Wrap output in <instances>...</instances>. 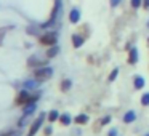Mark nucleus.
Segmentation results:
<instances>
[{
  "mask_svg": "<svg viewBox=\"0 0 149 136\" xmlns=\"http://www.w3.org/2000/svg\"><path fill=\"white\" fill-rule=\"evenodd\" d=\"M72 45H74V48H80L84 45V37L79 35V34H74L72 35Z\"/></svg>",
  "mask_w": 149,
  "mask_h": 136,
  "instance_id": "obj_7",
  "label": "nucleus"
},
{
  "mask_svg": "<svg viewBox=\"0 0 149 136\" xmlns=\"http://www.w3.org/2000/svg\"><path fill=\"white\" fill-rule=\"evenodd\" d=\"M143 7L144 10H149V0H143Z\"/></svg>",
  "mask_w": 149,
  "mask_h": 136,
  "instance_id": "obj_23",
  "label": "nucleus"
},
{
  "mask_svg": "<svg viewBox=\"0 0 149 136\" xmlns=\"http://www.w3.org/2000/svg\"><path fill=\"white\" fill-rule=\"evenodd\" d=\"M111 122V117H104L103 120H101V123H103V125H106V123H109Z\"/></svg>",
  "mask_w": 149,
  "mask_h": 136,
  "instance_id": "obj_24",
  "label": "nucleus"
},
{
  "mask_svg": "<svg viewBox=\"0 0 149 136\" xmlns=\"http://www.w3.org/2000/svg\"><path fill=\"white\" fill-rule=\"evenodd\" d=\"M130 5H132V8H139L143 7V0H130Z\"/></svg>",
  "mask_w": 149,
  "mask_h": 136,
  "instance_id": "obj_17",
  "label": "nucleus"
},
{
  "mask_svg": "<svg viewBox=\"0 0 149 136\" xmlns=\"http://www.w3.org/2000/svg\"><path fill=\"white\" fill-rule=\"evenodd\" d=\"M120 2H122V0H111V7H117Z\"/></svg>",
  "mask_w": 149,
  "mask_h": 136,
  "instance_id": "obj_22",
  "label": "nucleus"
},
{
  "mask_svg": "<svg viewBox=\"0 0 149 136\" xmlns=\"http://www.w3.org/2000/svg\"><path fill=\"white\" fill-rule=\"evenodd\" d=\"M148 42H149V39H148Z\"/></svg>",
  "mask_w": 149,
  "mask_h": 136,
  "instance_id": "obj_27",
  "label": "nucleus"
},
{
  "mask_svg": "<svg viewBox=\"0 0 149 136\" xmlns=\"http://www.w3.org/2000/svg\"><path fill=\"white\" fill-rule=\"evenodd\" d=\"M59 53V46L58 45H53V46H48V50H47V58H55L56 55Z\"/></svg>",
  "mask_w": 149,
  "mask_h": 136,
  "instance_id": "obj_9",
  "label": "nucleus"
},
{
  "mask_svg": "<svg viewBox=\"0 0 149 136\" xmlns=\"http://www.w3.org/2000/svg\"><path fill=\"white\" fill-rule=\"evenodd\" d=\"M148 136H149V135H148Z\"/></svg>",
  "mask_w": 149,
  "mask_h": 136,
  "instance_id": "obj_28",
  "label": "nucleus"
},
{
  "mask_svg": "<svg viewBox=\"0 0 149 136\" xmlns=\"http://www.w3.org/2000/svg\"><path fill=\"white\" fill-rule=\"evenodd\" d=\"M36 107H37V104L36 103H29V104H26V106H23V112H24V115H27L29 117L31 114L36 110Z\"/></svg>",
  "mask_w": 149,
  "mask_h": 136,
  "instance_id": "obj_8",
  "label": "nucleus"
},
{
  "mask_svg": "<svg viewBox=\"0 0 149 136\" xmlns=\"http://www.w3.org/2000/svg\"><path fill=\"white\" fill-rule=\"evenodd\" d=\"M55 120H59V112L53 109L48 112V122H55Z\"/></svg>",
  "mask_w": 149,
  "mask_h": 136,
  "instance_id": "obj_15",
  "label": "nucleus"
},
{
  "mask_svg": "<svg viewBox=\"0 0 149 136\" xmlns=\"http://www.w3.org/2000/svg\"><path fill=\"white\" fill-rule=\"evenodd\" d=\"M69 21H71L72 24H77L79 21H80V10L79 8H72L71 13H69Z\"/></svg>",
  "mask_w": 149,
  "mask_h": 136,
  "instance_id": "obj_6",
  "label": "nucleus"
},
{
  "mask_svg": "<svg viewBox=\"0 0 149 136\" xmlns=\"http://www.w3.org/2000/svg\"><path fill=\"white\" fill-rule=\"evenodd\" d=\"M74 122L79 123V125H84V123L88 122V115H85V114H80V115H77V117L74 119Z\"/></svg>",
  "mask_w": 149,
  "mask_h": 136,
  "instance_id": "obj_14",
  "label": "nucleus"
},
{
  "mask_svg": "<svg viewBox=\"0 0 149 136\" xmlns=\"http://www.w3.org/2000/svg\"><path fill=\"white\" fill-rule=\"evenodd\" d=\"M71 85H72V82L69 80V78L63 80V82H61V91H68L69 88H71Z\"/></svg>",
  "mask_w": 149,
  "mask_h": 136,
  "instance_id": "obj_16",
  "label": "nucleus"
},
{
  "mask_svg": "<svg viewBox=\"0 0 149 136\" xmlns=\"http://www.w3.org/2000/svg\"><path fill=\"white\" fill-rule=\"evenodd\" d=\"M56 42H58V34L56 32H45L39 37V43L45 46H53L56 45Z\"/></svg>",
  "mask_w": 149,
  "mask_h": 136,
  "instance_id": "obj_3",
  "label": "nucleus"
},
{
  "mask_svg": "<svg viewBox=\"0 0 149 136\" xmlns=\"http://www.w3.org/2000/svg\"><path fill=\"white\" fill-rule=\"evenodd\" d=\"M138 61V50L136 48H132L128 53V62L130 64H135V62Z\"/></svg>",
  "mask_w": 149,
  "mask_h": 136,
  "instance_id": "obj_10",
  "label": "nucleus"
},
{
  "mask_svg": "<svg viewBox=\"0 0 149 136\" xmlns=\"http://www.w3.org/2000/svg\"><path fill=\"white\" fill-rule=\"evenodd\" d=\"M117 74H119V69H114L112 72L109 74V82H112V80H116V77H117Z\"/></svg>",
  "mask_w": 149,
  "mask_h": 136,
  "instance_id": "obj_19",
  "label": "nucleus"
},
{
  "mask_svg": "<svg viewBox=\"0 0 149 136\" xmlns=\"http://www.w3.org/2000/svg\"><path fill=\"white\" fill-rule=\"evenodd\" d=\"M135 119H136V114L133 112V110H128V112L123 115V122H125V123H132Z\"/></svg>",
  "mask_w": 149,
  "mask_h": 136,
  "instance_id": "obj_12",
  "label": "nucleus"
},
{
  "mask_svg": "<svg viewBox=\"0 0 149 136\" xmlns=\"http://www.w3.org/2000/svg\"><path fill=\"white\" fill-rule=\"evenodd\" d=\"M37 99H39V94H31L27 90H21L15 103H16V106H26L29 103H37Z\"/></svg>",
  "mask_w": 149,
  "mask_h": 136,
  "instance_id": "obj_1",
  "label": "nucleus"
},
{
  "mask_svg": "<svg viewBox=\"0 0 149 136\" xmlns=\"http://www.w3.org/2000/svg\"><path fill=\"white\" fill-rule=\"evenodd\" d=\"M47 62L42 61V59H39L37 56H31L29 59H27V66L29 67H42V66H45Z\"/></svg>",
  "mask_w": 149,
  "mask_h": 136,
  "instance_id": "obj_5",
  "label": "nucleus"
},
{
  "mask_svg": "<svg viewBox=\"0 0 149 136\" xmlns=\"http://www.w3.org/2000/svg\"><path fill=\"white\" fill-rule=\"evenodd\" d=\"M116 133H117L116 130H111V131H109V136H116Z\"/></svg>",
  "mask_w": 149,
  "mask_h": 136,
  "instance_id": "obj_25",
  "label": "nucleus"
},
{
  "mask_svg": "<svg viewBox=\"0 0 149 136\" xmlns=\"http://www.w3.org/2000/svg\"><path fill=\"white\" fill-rule=\"evenodd\" d=\"M43 133H45V136H50L53 133V128H52V126H47V128L43 130Z\"/></svg>",
  "mask_w": 149,
  "mask_h": 136,
  "instance_id": "obj_20",
  "label": "nucleus"
},
{
  "mask_svg": "<svg viewBox=\"0 0 149 136\" xmlns=\"http://www.w3.org/2000/svg\"><path fill=\"white\" fill-rule=\"evenodd\" d=\"M45 115H47V114L42 112L36 120H34L32 125H31V128H29V133H27V136H36V133L39 131L40 128H42V123H43V120H45Z\"/></svg>",
  "mask_w": 149,
  "mask_h": 136,
  "instance_id": "obj_4",
  "label": "nucleus"
},
{
  "mask_svg": "<svg viewBox=\"0 0 149 136\" xmlns=\"http://www.w3.org/2000/svg\"><path fill=\"white\" fill-rule=\"evenodd\" d=\"M59 122L66 126V125H69V123L72 122V119H71V115H69V114H61V115H59Z\"/></svg>",
  "mask_w": 149,
  "mask_h": 136,
  "instance_id": "obj_13",
  "label": "nucleus"
},
{
  "mask_svg": "<svg viewBox=\"0 0 149 136\" xmlns=\"http://www.w3.org/2000/svg\"><path fill=\"white\" fill-rule=\"evenodd\" d=\"M148 26H149V23H148Z\"/></svg>",
  "mask_w": 149,
  "mask_h": 136,
  "instance_id": "obj_26",
  "label": "nucleus"
},
{
  "mask_svg": "<svg viewBox=\"0 0 149 136\" xmlns=\"http://www.w3.org/2000/svg\"><path fill=\"white\" fill-rule=\"evenodd\" d=\"M141 104H143V106H149V93H144V94H143Z\"/></svg>",
  "mask_w": 149,
  "mask_h": 136,
  "instance_id": "obj_18",
  "label": "nucleus"
},
{
  "mask_svg": "<svg viewBox=\"0 0 149 136\" xmlns=\"http://www.w3.org/2000/svg\"><path fill=\"white\" fill-rule=\"evenodd\" d=\"M5 32H7V31H5V29H0V45H2V42H3V37H5Z\"/></svg>",
  "mask_w": 149,
  "mask_h": 136,
  "instance_id": "obj_21",
  "label": "nucleus"
},
{
  "mask_svg": "<svg viewBox=\"0 0 149 136\" xmlns=\"http://www.w3.org/2000/svg\"><path fill=\"white\" fill-rule=\"evenodd\" d=\"M52 75H53V69L48 67V66H42V67H37L34 71V78L37 82H45L48 78H52Z\"/></svg>",
  "mask_w": 149,
  "mask_h": 136,
  "instance_id": "obj_2",
  "label": "nucleus"
},
{
  "mask_svg": "<svg viewBox=\"0 0 149 136\" xmlns=\"http://www.w3.org/2000/svg\"><path fill=\"white\" fill-rule=\"evenodd\" d=\"M144 78L143 77H139V75H136L135 77V82H133V85H135V88L136 90H141V88H144Z\"/></svg>",
  "mask_w": 149,
  "mask_h": 136,
  "instance_id": "obj_11",
  "label": "nucleus"
}]
</instances>
